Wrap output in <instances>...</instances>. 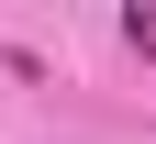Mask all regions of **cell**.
<instances>
[{"label": "cell", "instance_id": "6da1fadb", "mask_svg": "<svg viewBox=\"0 0 156 144\" xmlns=\"http://www.w3.org/2000/svg\"><path fill=\"white\" fill-rule=\"evenodd\" d=\"M123 45H134V55H156V11H123Z\"/></svg>", "mask_w": 156, "mask_h": 144}]
</instances>
